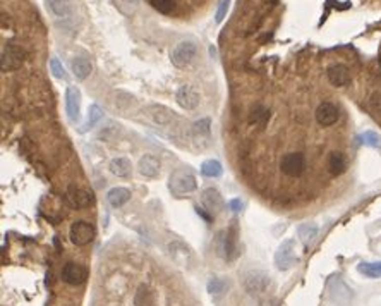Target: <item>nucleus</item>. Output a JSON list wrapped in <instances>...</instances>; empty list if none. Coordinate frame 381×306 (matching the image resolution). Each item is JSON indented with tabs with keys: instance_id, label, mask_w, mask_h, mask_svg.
Here are the masks:
<instances>
[{
	"instance_id": "obj_1",
	"label": "nucleus",
	"mask_w": 381,
	"mask_h": 306,
	"mask_svg": "<svg viewBox=\"0 0 381 306\" xmlns=\"http://www.w3.org/2000/svg\"><path fill=\"white\" fill-rule=\"evenodd\" d=\"M24 59H26V52L21 46L14 45V43H5L0 52V69L2 73H10L16 71L23 66Z\"/></svg>"
},
{
	"instance_id": "obj_2",
	"label": "nucleus",
	"mask_w": 381,
	"mask_h": 306,
	"mask_svg": "<svg viewBox=\"0 0 381 306\" xmlns=\"http://www.w3.org/2000/svg\"><path fill=\"white\" fill-rule=\"evenodd\" d=\"M168 188L175 196H182V194H189L192 191H196L197 188V181L189 171H175L170 175V181H168Z\"/></svg>"
},
{
	"instance_id": "obj_3",
	"label": "nucleus",
	"mask_w": 381,
	"mask_h": 306,
	"mask_svg": "<svg viewBox=\"0 0 381 306\" xmlns=\"http://www.w3.org/2000/svg\"><path fill=\"white\" fill-rule=\"evenodd\" d=\"M297 257H296V241L294 239H285L278 246L275 253V267L282 272L290 270L296 265Z\"/></svg>"
},
{
	"instance_id": "obj_4",
	"label": "nucleus",
	"mask_w": 381,
	"mask_h": 306,
	"mask_svg": "<svg viewBox=\"0 0 381 306\" xmlns=\"http://www.w3.org/2000/svg\"><path fill=\"white\" fill-rule=\"evenodd\" d=\"M95 227L86 220H76L69 229V237L73 241V244H76V246H86V244H89L95 239Z\"/></svg>"
},
{
	"instance_id": "obj_5",
	"label": "nucleus",
	"mask_w": 381,
	"mask_h": 306,
	"mask_svg": "<svg viewBox=\"0 0 381 306\" xmlns=\"http://www.w3.org/2000/svg\"><path fill=\"white\" fill-rule=\"evenodd\" d=\"M196 43L194 42H181L179 45L174 46L170 53V59H172V64L175 67H186L192 62V59L196 57Z\"/></svg>"
},
{
	"instance_id": "obj_6",
	"label": "nucleus",
	"mask_w": 381,
	"mask_h": 306,
	"mask_svg": "<svg viewBox=\"0 0 381 306\" xmlns=\"http://www.w3.org/2000/svg\"><path fill=\"white\" fill-rule=\"evenodd\" d=\"M280 169L289 177H299L305 171V158L303 153H287L280 160Z\"/></svg>"
},
{
	"instance_id": "obj_7",
	"label": "nucleus",
	"mask_w": 381,
	"mask_h": 306,
	"mask_svg": "<svg viewBox=\"0 0 381 306\" xmlns=\"http://www.w3.org/2000/svg\"><path fill=\"white\" fill-rule=\"evenodd\" d=\"M66 114L71 122H77L81 117V91L76 86H67L66 89Z\"/></svg>"
},
{
	"instance_id": "obj_8",
	"label": "nucleus",
	"mask_w": 381,
	"mask_h": 306,
	"mask_svg": "<svg viewBox=\"0 0 381 306\" xmlns=\"http://www.w3.org/2000/svg\"><path fill=\"white\" fill-rule=\"evenodd\" d=\"M339 115H340L339 109H337L332 102H323V103H319L318 109H316L314 117L319 126L330 128V126H333L337 121H339Z\"/></svg>"
},
{
	"instance_id": "obj_9",
	"label": "nucleus",
	"mask_w": 381,
	"mask_h": 306,
	"mask_svg": "<svg viewBox=\"0 0 381 306\" xmlns=\"http://www.w3.org/2000/svg\"><path fill=\"white\" fill-rule=\"evenodd\" d=\"M88 277V272L82 265L74 263V262H69V263L64 265L62 268V280L69 286H79L82 284Z\"/></svg>"
},
{
	"instance_id": "obj_10",
	"label": "nucleus",
	"mask_w": 381,
	"mask_h": 306,
	"mask_svg": "<svg viewBox=\"0 0 381 306\" xmlns=\"http://www.w3.org/2000/svg\"><path fill=\"white\" fill-rule=\"evenodd\" d=\"M201 203H203L204 210L210 212V214H217V212H220L222 208L225 207L220 191H218L217 188H211V186L203 189V193H201Z\"/></svg>"
},
{
	"instance_id": "obj_11",
	"label": "nucleus",
	"mask_w": 381,
	"mask_h": 306,
	"mask_svg": "<svg viewBox=\"0 0 381 306\" xmlns=\"http://www.w3.org/2000/svg\"><path fill=\"white\" fill-rule=\"evenodd\" d=\"M175 98H177V103L184 110H194L197 105H199V102H201L199 93H197L196 89H194L192 86H189V85L181 86Z\"/></svg>"
},
{
	"instance_id": "obj_12",
	"label": "nucleus",
	"mask_w": 381,
	"mask_h": 306,
	"mask_svg": "<svg viewBox=\"0 0 381 306\" xmlns=\"http://www.w3.org/2000/svg\"><path fill=\"white\" fill-rule=\"evenodd\" d=\"M66 198L71 207L74 208H86L93 203V194L82 188H76V186H71V188L67 189Z\"/></svg>"
},
{
	"instance_id": "obj_13",
	"label": "nucleus",
	"mask_w": 381,
	"mask_h": 306,
	"mask_svg": "<svg viewBox=\"0 0 381 306\" xmlns=\"http://www.w3.org/2000/svg\"><path fill=\"white\" fill-rule=\"evenodd\" d=\"M138 171L141 175L145 177H156L160 174V160H158L154 155H145V157L139 158V164H138Z\"/></svg>"
},
{
	"instance_id": "obj_14",
	"label": "nucleus",
	"mask_w": 381,
	"mask_h": 306,
	"mask_svg": "<svg viewBox=\"0 0 381 306\" xmlns=\"http://www.w3.org/2000/svg\"><path fill=\"white\" fill-rule=\"evenodd\" d=\"M328 81L337 88H342L350 83V73L342 64H335L328 69Z\"/></svg>"
},
{
	"instance_id": "obj_15",
	"label": "nucleus",
	"mask_w": 381,
	"mask_h": 306,
	"mask_svg": "<svg viewBox=\"0 0 381 306\" xmlns=\"http://www.w3.org/2000/svg\"><path fill=\"white\" fill-rule=\"evenodd\" d=\"M222 251H224V257L227 258V260H233V258L239 255V248H237V225L235 224H233L232 227L227 230V234H225Z\"/></svg>"
},
{
	"instance_id": "obj_16",
	"label": "nucleus",
	"mask_w": 381,
	"mask_h": 306,
	"mask_svg": "<svg viewBox=\"0 0 381 306\" xmlns=\"http://www.w3.org/2000/svg\"><path fill=\"white\" fill-rule=\"evenodd\" d=\"M168 250H170V257L174 258V262H177L179 265L186 267L190 263V251L188 246H184L182 243L175 241V243L168 244Z\"/></svg>"
},
{
	"instance_id": "obj_17",
	"label": "nucleus",
	"mask_w": 381,
	"mask_h": 306,
	"mask_svg": "<svg viewBox=\"0 0 381 306\" xmlns=\"http://www.w3.org/2000/svg\"><path fill=\"white\" fill-rule=\"evenodd\" d=\"M107 200H109V203L112 205L114 208H120L131 200V191H129L127 188L117 186V188H112L107 193Z\"/></svg>"
},
{
	"instance_id": "obj_18",
	"label": "nucleus",
	"mask_w": 381,
	"mask_h": 306,
	"mask_svg": "<svg viewBox=\"0 0 381 306\" xmlns=\"http://www.w3.org/2000/svg\"><path fill=\"white\" fill-rule=\"evenodd\" d=\"M328 171L332 175H342L347 171V160L345 155L340 152H332L328 157Z\"/></svg>"
},
{
	"instance_id": "obj_19",
	"label": "nucleus",
	"mask_w": 381,
	"mask_h": 306,
	"mask_svg": "<svg viewBox=\"0 0 381 306\" xmlns=\"http://www.w3.org/2000/svg\"><path fill=\"white\" fill-rule=\"evenodd\" d=\"M50 9L55 16L69 17L74 14V2L73 0H48Z\"/></svg>"
},
{
	"instance_id": "obj_20",
	"label": "nucleus",
	"mask_w": 381,
	"mask_h": 306,
	"mask_svg": "<svg viewBox=\"0 0 381 306\" xmlns=\"http://www.w3.org/2000/svg\"><path fill=\"white\" fill-rule=\"evenodd\" d=\"M131 169H132L131 160L125 157H117L110 162V172H112L114 175H117V177H127V175L131 174Z\"/></svg>"
},
{
	"instance_id": "obj_21",
	"label": "nucleus",
	"mask_w": 381,
	"mask_h": 306,
	"mask_svg": "<svg viewBox=\"0 0 381 306\" xmlns=\"http://www.w3.org/2000/svg\"><path fill=\"white\" fill-rule=\"evenodd\" d=\"M206 289H208V293H210L211 298L218 300V298H222L225 293H227L229 282H227L225 279H220V277H211V279L208 280Z\"/></svg>"
},
{
	"instance_id": "obj_22",
	"label": "nucleus",
	"mask_w": 381,
	"mask_h": 306,
	"mask_svg": "<svg viewBox=\"0 0 381 306\" xmlns=\"http://www.w3.org/2000/svg\"><path fill=\"white\" fill-rule=\"evenodd\" d=\"M73 73H74V76H76L77 79H86L91 74V71H93V66H91V62H89L86 57H76V59L73 60Z\"/></svg>"
},
{
	"instance_id": "obj_23",
	"label": "nucleus",
	"mask_w": 381,
	"mask_h": 306,
	"mask_svg": "<svg viewBox=\"0 0 381 306\" xmlns=\"http://www.w3.org/2000/svg\"><path fill=\"white\" fill-rule=\"evenodd\" d=\"M201 174L206 175V177L217 179L224 174V167H222V164L217 158H210V160H204L201 164Z\"/></svg>"
},
{
	"instance_id": "obj_24",
	"label": "nucleus",
	"mask_w": 381,
	"mask_h": 306,
	"mask_svg": "<svg viewBox=\"0 0 381 306\" xmlns=\"http://www.w3.org/2000/svg\"><path fill=\"white\" fill-rule=\"evenodd\" d=\"M103 117V110L100 105H96V103H93V105H89L88 109V117H86V122L84 126H82V132L84 131H89V129H93L96 124H98L100 121H102Z\"/></svg>"
},
{
	"instance_id": "obj_25",
	"label": "nucleus",
	"mask_w": 381,
	"mask_h": 306,
	"mask_svg": "<svg viewBox=\"0 0 381 306\" xmlns=\"http://www.w3.org/2000/svg\"><path fill=\"white\" fill-rule=\"evenodd\" d=\"M318 232H319V229H318V225H314V224H301L299 229H297V236L301 237V241H303L305 246H309V244L318 237Z\"/></svg>"
},
{
	"instance_id": "obj_26",
	"label": "nucleus",
	"mask_w": 381,
	"mask_h": 306,
	"mask_svg": "<svg viewBox=\"0 0 381 306\" xmlns=\"http://www.w3.org/2000/svg\"><path fill=\"white\" fill-rule=\"evenodd\" d=\"M269 119V110L267 109V107L263 105H256L253 109V112H251V117H249V122L253 126H256V128H265L267 126Z\"/></svg>"
},
{
	"instance_id": "obj_27",
	"label": "nucleus",
	"mask_w": 381,
	"mask_h": 306,
	"mask_svg": "<svg viewBox=\"0 0 381 306\" xmlns=\"http://www.w3.org/2000/svg\"><path fill=\"white\" fill-rule=\"evenodd\" d=\"M210 132H211V121L208 117L204 119H199L192 124V134L196 139H203V138H210Z\"/></svg>"
},
{
	"instance_id": "obj_28",
	"label": "nucleus",
	"mask_w": 381,
	"mask_h": 306,
	"mask_svg": "<svg viewBox=\"0 0 381 306\" xmlns=\"http://www.w3.org/2000/svg\"><path fill=\"white\" fill-rule=\"evenodd\" d=\"M357 141L364 146H369V148L381 150V136L376 131H364L357 136Z\"/></svg>"
},
{
	"instance_id": "obj_29",
	"label": "nucleus",
	"mask_w": 381,
	"mask_h": 306,
	"mask_svg": "<svg viewBox=\"0 0 381 306\" xmlns=\"http://www.w3.org/2000/svg\"><path fill=\"white\" fill-rule=\"evenodd\" d=\"M357 272L366 277H369V279H380L381 277V262H376V263L362 262V263L357 265Z\"/></svg>"
},
{
	"instance_id": "obj_30",
	"label": "nucleus",
	"mask_w": 381,
	"mask_h": 306,
	"mask_svg": "<svg viewBox=\"0 0 381 306\" xmlns=\"http://www.w3.org/2000/svg\"><path fill=\"white\" fill-rule=\"evenodd\" d=\"M153 9H156L161 14H170L175 9V0H150Z\"/></svg>"
},
{
	"instance_id": "obj_31",
	"label": "nucleus",
	"mask_w": 381,
	"mask_h": 306,
	"mask_svg": "<svg viewBox=\"0 0 381 306\" xmlns=\"http://www.w3.org/2000/svg\"><path fill=\"white\" fill-rule=\"evenodd\" d=\"M50 71L57 79H66V69H64L62 62H60L57 57H52L50 59Z\"/></svg>"
},
{
	"instance_id": "obj_32",
	"label": "nucleus",
	"mask_w": 381,
	"mask_h": 306,
	"mask_svg": "<svg viewBox=\"0 0 381 306\" xmlns=\"http://www.w3.org/2000/svg\"><path fill=\"white\" fill-rule=\"evenodd\" d=\"M229 5H230V0H220V2H218V9H217V14H215V21H217V23H222V21L225 19Z\"/></svg>"
},
{
	"instance_id": "obj_33",
	"label": "nucleus",
	"mask_w": 381,
	"mask_h": 306,
	"mask_svg": "<svg viewBox=\"0 0 381 306\" xmlns=\"http://www.w3.org/2000/svg\"><path fill=\"white\" fill-rule=\"evenodd\" d=\"M227 207L233 212V214H240V212H242V208H244V203L239 200V198H232V200H230L229 203H227Z\"/></svg>"
},
{
	"instance_id": "obj_34",
	"label": "nucleus",
	"mask_w": 381,
	"mask_h": 306,
	"mask_svg": "<svg viewBox=\"0 0 381 306\" xmlns=\"http://www.w3.org/2000/svg\"><path fill=\"white\" fill-rule=\"evenodd\" d=\"M369 103H371V107H373L375 112L381 114V91L375 93V95L371 96V100H369Z\"/></svg>"
},
{
	"instance_id": "obj_35",
	"label": "nucleus",
	"mask_w": 381,
	"mask_h": 306,
	"mask_svg": "<svg viewBox=\"0 0 381 306\" xmlns=\"http://www.w3.org/2000/svg\"><path fill=\"white\" fill-rule=\"evenodd\" d=\"M115 5H118V9L120 10H122V5H129V9H131V12H132V10L138 7V0H117Z\"/></svg>"
},
{
	"instance_id": "obj_36",
	"label": "nucleus",
	"mask_w": 381,
	"mask_h": 306,
	"mask_svg": "<svg viewBox=\"0 0 381 306\" xmlns=\"http://www.w3.org/2000/svg\"><path fill=\"white\" fill-rule=\"evenodd\" d=\"M196 212H197V215H201V217H203L206 222H211V215H210V214H206V212H204L203 208L196 207Z\"/></svg>"
}]
</instances>
